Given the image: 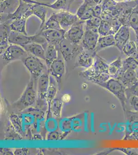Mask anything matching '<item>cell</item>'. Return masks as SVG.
Returning <instances> with one entry per match:
<instances>
[{"instance_id":"cell-40","label":"cell","mask_w":138,"mask_h":155,"mask_svg":"<svg viewBox=\"0 0 138 155\" xmlns=\"http://www.w3.org/2000/svg\"><path fill=\"white\" fill-rule=\"evenodd\" d=\"M117 4V3L114 2V0H103V1L101 4L102 8H103V11H106L110 10Z\"/></svg>"},{"instance_id":"cell-20","label":"cell","mask_w":138,"mask_h":155,"mask_svg":"<svg viewBox=\"0 0 138 155\" xmlns=\"http://www.w3.org/2000/svg\"><path fill=\"white\" fill-rule=\"evenodd\" d=\"M115 79L121 81L126 88L131 87L136 83L138 80L135 71L131 69H128L124 72H120Z\"/></svg>"},{"instance_id":"cell-44","label":"cell","mask_w":138,"mask_h":155,"mask_svg":"<svg viewBox=\"0 0 138 155\" xmlns=\"http://www.w3.org/2000/svg\"><path fill=\"white\" fill-rule=\"evenodd\" d=\"M1 154L2 155H12L14 152L10 148H1Z\"/></svg>"},{"instance_id":"cell-4","label":"cell","mask_w":138,"mask_h":155,"mask_svg":"<svg viewBox=\"0 0 138 155\" xmlns=\"http://www.w3.org/2000/svg\"><path fill=\"white\" fill-rule=\"evenodd\" d=\"M43 60L28 54L21 61L27 70L29 71L30 77L37 81L39 77L45 72H49L47 65L42 62Z\"/></svg>"},{"instance_id":"cell-46","label":"cell","mask_w":138,"mask_h":155,"mask_svg":"<svg viewBox=\"0 0 138 155\" xmlns=\"http://www.w3.org/2000/svg\"><path fill=\"white\" fill-rule=\"evenodd\" d=\"M25 2H28V3H33V4H38L39 3V2L35 1V0H22Z\"/></svg>"},{"instance_id":"cell-52","label":"cell","mask_w":138,"mask_h":155,"mask_svg":"<svg viewBox=\"0 0 138 155\" xmlns=\"http://www.w3.org/2000/svg\"></svg>"},{"instance_id":"cell-33","label":"cell","mask_w":138,"mask_h":155,"mask_svg":"<svg viewBox=\"0 0 138 155\" xmlns=\"http://www.w3.org/2000/svg\"><path fill=\"white\" fill-rule=\"evenodd\" d=\"M138 66V58H135L133 57H127L126 59L123 61L122 68L120 72H124L128 69L135 71Z\"/></svg>"},{"instance_id":"cell-47","label":"cell","mask_w":138,"mask_h":155,"mask_svg":"<svg viewBox=\"0 0 138 155\" xmlns=\"http://www.w3.org/2000/svg\"><path fill=\"white\" fill-rule=\"evenodd\" d=\"M114 2H116V3H117L125 2V0H114Z\"/></svg>"},{"instance_id":"cell-27","label":"cell","mask_w":138,"mask_h":155,"mask_svg":"<svg viewBox=\"0 0 138 155\" xmlns=\"http://www.w3.org/2000/svg\"><path fill=\"white\" fill-rule=\"evenodd\" d=\"M74 0H56L53 3H44L46 7L58 11H69L71 5Z\"/></svg>"},{"instance_id":"cell-29","label":"cell","mask_w":138,"mask_h":155,"mask_svg":"<svg viewBox=\"0 0 138 155\" xmlns=\"http://www.w3.org/2000/svg\"><path fill=\"white\" fill-rule=\"evenodd\" d=\"M27 19L22 17L15 19L11 22L10 27L11 31L14 32L28 35L26 32V22Z\"/></svg>"},{"instance_id":"cell-45","label":"cell","mask_w":138,"mask_h":155,"mask_svg":"<svg viewBox=\"0 0 138 155\" xmlns=\"http://www.w3.org/2000/svg\"><path fill=\"white\" fill-rule=\"evenodd\" d=\"M62 101H63V102H68L71 100V96L70 95L68 94H65L62 97Z\"/></svg>"},{"instance_id":"cell-30","label":"cell","mask_w":138,"mask_h":155,"mask_svg":"<svg viewBox=\"0 0 138 155\" xmlns=\"http://www.w3.org/2000/svg\"><path fill=\"white\" fill-rule=\"evenodd\" d=\"M59 21L56 18L55 12L52 14L50 18L47 20L41 29H39V32L47 30H62Z\"/></svg>"},{"instance_id":"cell-25","label":"cell","mask_w":138,"mask_h":155,"mask_svg":"<svg viewBox=\"0 0 138 155\" xmlns=\"http://www.w3.org/2000/svg\"><path fill=\"white\" fill-rule=\"evenodd\" d=\"M19 4L20 0H1V14H13L17 9Z\"/></svg>"},{"instance_id":"cell-16","label":"cell","mask_w":138,"mask_h":155,"mask_svg":"<svg viewBox=\"0 0 138 155\" xmlns=\"http://www.w3.org/2000/svg\"><path fill=\"white\" fill-rule=\"evenodd\" d=\"M66 31L62 30H47L39 32L44 38L46 39L47 43L54 45L57 49L58 48L62 41L65 38V34Z\"/></svg>"},{"instance_id":"cell-50","label":"cell","mask_w":138,"mask_h":155,"mask_svg":"<svg viewBox=\"0 0 138 155\" xmlns=\"http://www.w3.org/2000/svg\"><path fill=\"white\" fill-rule=\"evenodd\" d=\"M136 41V46H137V48H138V41Z\"/></svg>"},{"instance_id":"cell-11","label":"cell","mask_w":138,"mask_h":155,"mask_svg":"<svg viewBox=\"0 0 138 155\" xmlns=\"http://www.w3.org/2000/svg\"><path fill=\"white\" fill-rule=\"evenodd\" d=\"M100 35L98 29L85 28L81 45L85 50H95Z\"/></svg>"},{"instance_id":"cell-35","label":"cell","mask_w":138,"mask_h":155,"mask_svg":"<svg viewBox=\"0 0 138 155\" xmlns=\"http://www.w3.org/2000/svg\"><path fill=\"white\" fill-rule=\"evenodd\" d=\"M6 140H20L22 139V136L18 133L12 124H9L6 128Z\"/></svg>"},{"instance_id":"cell-9","label":"cell","mask_w":138,"mask_h":155,"mask_svg":"<svg viewBox=\"0 0 138 155\" xmlns=\"http://www.w3.org/2000/svg\"><path fill=\"white\" fill-rule=\"evenodd\" d=\"M57 49L61 53L65 62H67L77 58L83 49L81 44H73L65 37Z\"/></svg>"},{"instance_id":"cell-34","label":"cell","mask_w":138,"mask_h":155,"mask_svg":"<svg viewBox=\"0 0 138 155\" xmlns=\"http://www.w3.org/2000/svg\"><path fill=\"white\" fill-rule=\"evenodd\" d=\"M138 51L135 41L129 40L123 48L122 52L126 57H131Z\"/></svg>"},{"instance_id":"cell-36","label":"cell","mask_w":138,"mask_h":155,"mask_svg":"<svg viewBox=\"0 0 138 155\" xmlns=\"http://www.w3.org/2000/svg\"><path fill=\"white\" fill-rule=\"evenodd\" d=\"M101 21V18L92 17L85 21V28L98 29Z\"/></svg>"},{"instance_id":"cell-6","label":"cell","mask_w":138,"mask_h":155,"mask_svg":"<svg viewBox=\"0 0 138 155\" xmlns=\"http://www.w3.org/2000/svg\"><path fill=\"white\" fill-rule=\"evenodd\" d=\"M50 84V74L49 72H45L41 74L37 80V100L36 107L42 110V107L47 106V94Z\"/></svg>"},{"instance_id":"cell-37","label":"cell","mask_w":138,"mask_h":155,"mask_svg":"<svg viewBox=\"0 0 138 155\" xmlns=\"http://www.w3.org/2000/svg\"><path fill=\"white\" fill-rule=\"evenodd\" d=\"M125 92L128 100L130 98V97L133 96H138V80L136 83H135L131 87L126 88Z\"/></svg>"},{"instance_id":"cell-48","label":"cell","mask_w":138,"mask_h":155,"mask_svg":"<svg viewBox=\"0 0 138 155\" xmlns=\"http://www.w3.org/2000/svg\"><path fill=\"white\" fill-rule=\"evenodd\" d=\"M135 71L136 78L138 79V66H137V67H136V69H135Z\"/></svg>"},{"instance_id":"cell-15","label":"cell","mask_w":138,"mask_h":155,"mask_svg":"<svg viewBox=\"0 0 138 155\" xmlns=\"http://www.w3.org/2000/svg\"><path fill=\"white\" fill-rule=\"evenodd\" d=\"M55 15L61 28L66 31L79 20L76 15L73 14L69 11H59L55 12Z\"/></svg>"},{"instance_id":"cell-7","label":"cell","mask_w":138,"mask_h":155,"mask_svg":"<svg viewBox=\"0 0 138 155\" xmlns=\"http://www.w3.org/2000/svg\"><path fill=\"white\" fill-rule=\"evenodd\" d=\"M125 116L127 123L123 140L138 141V112L127 110Z\"/></svg>"},{"instance_id":"cell-12","label":"cell","mask_w":138,"mask_h":155,"mask_svg":"<svg viewBox=\"0 0 138 155\" xmlns=\"http://www.w3.org/2000/svg\"><path fill=\"white\" fill-rule=\"evenodd\" d=\"M58 58L55 60L48 68V71L50 75L54 78L58 83H59L63 76L66 72V65L65 60L59 51Z\"/></svg>"},{"instance_id":"cell-1","label":"cell","mask_w":138,"mask_h":155,"mask_svg":"<svg viewBox=\"0 0 138 155\" xmlns=\"http://www.w3.org/2000/svg\"><path fill=\"white\" fill-rule=\"evenodd\" d=\"M108 66L105 59L97 54L92 66L81 72L80 75L101 87L111 78L109 74Z\"/></svg>"},{"instance_id":"cell-42","label":"cell","mask_w":138,"mask_h":155,"mask_svg":"<svg viewBox=\"0 0 138 155\" xmlns=\"http://www.w3.org/2000/svg\"><path fill=\"white\" fill-rule=\"evenodd\" d=\"M103 8L101 4H98L93 7V17H99L101 18L102 12H103Z\"/></svg>"},{"instance_id":"cell-43","label":"cell","mask_w":138,"mask_h":155,"mask_svg":"<svg viewBox=\"0 0 138 155\" xmlns=\"http://www.w3.org/2000/svg\"><path fill=\"white\" fill-rule=\"evenodd\" d=\"M14 152V155H27L29 154V150L28 148H17Z\"/></svg>"},{"instance_id":"cell-31","label":"cell","mask_w":138,"mask_h":155,"mask_svg":"<svg viewBox=\"0 0 138 155\" xmlns=\"http://www.w3.org/2000/svg\"><path fill=\"white\" fill-rule=\"evenodd\" d=\"M123 67V61L121 57H118L116 60L109 64L108 72L111 78L115 79L121 71Z\"/></svg>"},{"instance_id":"cell-10","label":"cell","mask_w":138,"mask_h":155,"mask_svg":"<svg viewBox=\"0 0 138 155\" xmlns=\"http://www.w3.org/2000/svg\"><path fill=\"white\" fill-rule=\"evenodd\" d=\"M85 31V21L79 20L66 31L65 37L73 44L80 45Z\"/></svg>"},{"instance_id":"cell-18","label":"cell","mask_w":138,"mask_h":155,"mask_svg":"<svg viewBox=\"0 0 138 155\" xmlns=\"http://www.w3.org/2000/svg\"><path fill=\"white\" fill-rule=\"evenodd\" d=\"M11 21H7L0 23L1 25V54L5 51L10 45L9 36L11 34Z\"/></svg>"},{"instance_id":"cell-32","label":"cell","mask_w":138,"mask_h":155,"mask_svg":"<svg viewBox=\"0 0 138 155\" xmlns=\"http://www.w3.org/2000/svg\"><path fill=\"white\" fill-rule=\"evenodd\" d=\"M128 26L135 32L136 36L138 35V3L130 15L128 22Z\"/></svg>"},{"instance_id":"cell-22","label":"cell","mask_w":138,"mask_h":155,"mask_svg":"<svg viewBox=\"0 0 138 155\" xmlns=\"http://www.w3.org/2000/svg\"><path fill=\"white\" fill-rule=\"evenodd\" d=\"M93 7L87 1H84L77 9L76 15L79 19L82 21H86L92 17Z\"/></svg>"},{"instance_id":"cell-28","label":"cell","mask_w":138,"mask_h":155,"mask_svg":"<svg viewBox=\"0 0 138 155\" xmlns=\"http://www.w3.org/2000/svg\"><path fill=\"white\" fill-rule=\"evenodd\" d=\"M58 84L54 78L50 75V84L47 94V108L50 106L51 102L55 98L58 92Z\"/></svg>"},{"instance_id":"cell-24","label":"cell","mask_w":138,"mask_h":155,"mask_svg":"<svg viewBox=\"0 0 138 155\" xmlns=\"http://www.w3.org/2000/svg\"><path fill=\"white\" fill-rule=\"evenodd\" d=\"M115 45L116 42L114 35L100 36L96 45V48L95 49V51H96V53H98L99 51H101V50L112 46H115Z\"/></svg>"},{"instance_id":"cell-5","label":"cell","mask_w":138,"mask_h":155,"mask_svg":"<svg viewBox=\"0 0 138 155\" xmlns=\"http://www.w3.org/2000/svg\"><path fill=\"white\" fill-rule=\"evenodd\" d=\"M9 42L11 44L22 46L31 43H38L44 45L47 43L46 39L38 32L34 35L29 36L24 34L11 31L9 36Z\"/></svg>"},{"instance_id":"cell-2","label":"cell","mask_w":138,"mask_h":155,"mask_svg":"<svg viewBox=\"0 0 138 155\" xmlns=\"http://www.w3.org/2000/svg\"><path fill=\"white\" fill-rule=\"evenodd\" d=\"M37 82L33 78L30 77V82L26 86L22 94L19 99L12 104L11 107L17 112H22L23 110L32 107L37 102Z\"/></svg>"},{"instance_id":"cell-13","label":"cell","mask_w":138,"mask_h":155,"mask_svg":"<svg viewBox=\"0 0 138 155\" xmlns=\"http://www.w3.org/2000/svg\"><path fill=\"white\" fill-rule=\"evenodd\" d=\"M122 25L121 22L116 18L109 20L101 19L98 31L100 36L114 35Z\"/></svg>"},{"instance_id":"cell-23","label":"cell","mask_w":138,"mask_h":155,"mask_svg":"<svg viewBox=\"0 0 138 155\" xmlns=\"http://www.w3.org/2000/svg\"><path fill=\"white\" fill-rule=\"evenodd\" d=\"M46 6L43 5V3L39 2L38 4H34L32 7L33 15L36 16L39 18L41 21L40 27L39 29H41L46 23V18L47 15V9Z\"/></svg>"},{"instance_id":"cell-41","label":"cell","mask_w":138,"mask_h":155,"mask_svg":"<svg viewBox=\"0 0 138 155\" xmlns=\"http://www.w3.org/2000/svg\"><path fill=\"white\" fill-rule=\"evenodd\" d=\"M61 135L56 131H52L49 132L47 136V140L48 141H57L60 140Z\"/></svg>"},{"instance_id":"cell-21","label":"cell","mask_w":138,"mask_h":155,"mask_svg":"<svg viewBox=\"0 0 138 155\" xmlns=\"http://www.w3.org/2000/svg\"><path fill=\"white\" fill-rule=\"evenodd\" d=\"M45 49L46 59L45 61L47 69L51 65V64L58 58V50L54 45L47 42L45 44L42 45Z\"/></svg>"},{"instance_id":"cell-39","label":"cell","mask_w":138,"mask_h":155,"mask_svg":"<svg viewBox=\"0 0 138 155\" xmlns=\"http://www.w3.org/2000/svg\"><path fill=\"white\" fill-rule=\"evenodd\" d=\"M130 107L133 111L138 112V96H133L128 100Z\"/></svg>"},{"instance_id":"cell-38","label":"cell","mask_w":138,"mask_h":155,"mask_svg":"<svg viewBox=\"0 0 138 155\" xmlns=\"http://www.w3.org/2000/svg\"><path fill=\"white\" fill-rule=\"evenodd\" d=\"M114 148V151L117 150L122 152L124 154L127 155H138V152L136 151L134 148H123V147H116Z\"/></svg>"},{"instance_id":"cell-19","label":"cell","mask_w":138,"mask_h":155,"mask_svg":"<svg viewBox=\"0 0 138 155\" xmlns=\"http://www.w3.org/2000/svg\"><path fill=\"white\" fill-rule=\"evenodd\" d=\"M25 51L30 54L40 58L45 61L46 52L45 49L42 44L38 43H31L21 46Z\"/></svg>"},{"instance_id":"cell-51","label":"cell","mask_w":138,"mask_h":155,"mask_svg":"<svg viewBox=\"0 0 138 155\" xmlns=\"http://www.w3.org/2000/svg\"></svg>"},{"instance_id":"cell-49","label":"cell","mask_w":138,"mask_h":155,"mask_svg":"<svg viewBox=\"0 0 138 155\" xmlns=\"http://www.w3.org/2000/svg\"><path fill=\"white\" fill-rule=\"evenodd\" d=\"M136 0H125V2H133V1H135Z\"/></svg>"},{"instance_id":"cell-17","label":"cell","mask_w":138,"mask_h":155,"mask_svg":"<svg viewBox=\"0 0 138 155\" xmlns=\"http://www.w3.org/2000/svg\"><path fill=\"white\" fill-rule=\"evenodd\" d=\"M130 28L126 25H122L117 32L114 35L116 45L120 51L122 52L123 48L130 39Z\"/></svg>"},{"instance_id":"cell-14","label":"cell","mask_w":138,"mask_h":155,"mask_svg":"<svg viewBox=\"0 0 138 155\" xmlns=\"http://www.w3.org/2000/svg\"><path fill=\"white\" fill-rule=\"evenodd\" d=\"M98 53L95 50H82L77 57L76 66L82 68H89L95 62Z\"/></svg>"},{"instance_id":"cell-3","label":"cell","mask_w":138,"mask_h":155,"mask_svg":"<svg viewBox=\"0 0 138 155\" xmlns=\"http://www.w3.org/2000/svg\"><path fill=\"white\" fill-rule=\"evenodd\" d=\"M101 87L108 91L117 97L121 104L124 112L127 110L126 104H127L128 99L125 92L126 87H124L121 81L117 79L110 78L108 81L101 85Z\"/></svg>"},{"instance_id":"cell-8","label":"cell","mask_w":138,"mask_h":155,"mask_svg":"<svg viewBox=\"0 0 138 155\" xmlns=\"http://www.w3.org/2000/svg\"><path fill=\"white\" fill-rule=\"evenodd\" d=\"M28 53L21 46L10 44L3 53L1 54L2 64L6 65L11 62L23 60Z\"/></svg>"},{"instance_id":"cell-26","label":"cell","mask_w":138,"mask_h":155,"mask_svg":"<svg viewBox=\"0 0 138 155\" xmlns=\"http://www.w3.org/2000/svg\"><path fill=\"white\" fill-rule=\"evenodd\" d=\"M63 103V101L61 99L55 98L51 102L50 106L47 108V114H52V115L55 118H60Z\"/></svg>"}]
</instances>
